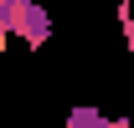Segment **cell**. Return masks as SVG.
Returning a JSON list of instances; mask_svg holds the SVG:
<instances>
[{
	"instance_id": "obj_1",
	"label": "cell",
	"mask_w": 134,
	"mask_h": 128,
	"mask_svg": "<svg viewBox=\"0 0 134 128\" xmlns=\"http://www.w3.org/2000/svg\"><path fill=\"white\" fill-rule=\"evenodd\" d=\"M67 128H134V123H129V118H108V113L77 103V108H67Z\"/></svg>"
},
{
	"instance_id": "obj_2",
	"label": "cell",
	"mask_w": 134,
	"mask_h": 128,
	"mask_svg": "<svg viewBox=\"0 0 134 128\" xmlns=\"http://www.w3.org/2000/svg\"><path fill=\"white\" fill-rule=\"evenodd\" d=\"M114 21H119V31H124L129 56H134V0H119V5H114Z\"/></svg>"
}]
</instances>
